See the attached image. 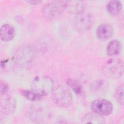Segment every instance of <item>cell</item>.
<instances>
[{
    "instance_id": "obj_1",
    "label": "cell",
    "mask_w": 124,
    "mask_h": 124,
    "mask_svg": "<svg viewBox=\"0 0 124 124\" xmlns=\"http://www.w3.org/2000/svg\"><path fill=\"white\" fill-rule=\"evenodd\" d=\"M124 62L118 58L108 60L103 65L102 72L103 75L108 78H120L124 73Z\"/></svg>"
},
{
    "instance_id": "obj_2",
    "label": "cell",
    "mask_w": 124,
    "mask_h": 124,
    "mask_svg": "<svg viewBox=\"0 0 124 124\" xmlns=\"http://www.w3.org/2000/svg\"><path fill=\"white\" fill-rule=\"evenodd\" d=\"M52 98L55 104L61 108L69 107L72 102V95L70 91L63 85H59L53 89Z\"/></svg>"
},
{
    "instance_id": "obj_3",
    "label": "cell",
    "mask_w": 124,
    "mask_h": 124,
    "mask_svg": "<svg viewBox=\"0 0 124 124\" xmlns=\"http://www.w3.org/2000/svg\"><path fill=\"white\" fill-rule=\"evenodd\" d=\"M32 90L46 96L53 90V83L50 78L46 77H39L34 79L32 83Z\"/></svg>"
},
{
    "instance_id": "obj_4",
    "label": "cell",
    "mask_w": 124,
    "mask_h": 124,
    "mask_svg": "<svg viewBox=\"0 0 124 124\" xmlns=\"http://www.w3.org/2000/svg\"><path fill=\"white\" fill-rule=\"evenodd\" d=\"M92 111L101 116L108 115L113 110V106L110 102L103 98H97L92 101L91 104Z\"/></svg>"
},
{
    "instance_id": "obj_5",
    "label": "cell",
    "mask_w": 124,
    "mask_h": 124,
    "mask_svg": "<svg viewBox=\"0 0 124 124\" xmlns=\"http://www.w3.org/2000/svg\"><path fill=\"white\" fill-rule=\"evenodd\" d=\"M93 23L92 16L88 13L82 12L77 15L74 20V28L79 31L89 30Z\"/></svg>"
},
{
    "instance_id": "obj_6",
    "label": "cell",
    "mask_w": 124,
    "mask_h": 124,
    "mask_svg": "<svg viewBox=\"0 0 124 124\" xmlns=\"http://www.w3.org/2000/svg\"><path fill=\"white\" fill-rule=\"evenodd\" d=\"M63 11L62 1H55L48 3L44 6L42 14L46 19H52L59 16Z\"/></svg>"
},
{
    "instance_id": "obj_7",
    "label": "cell",
    "mask_w": 124,
    "mask_h": 124,
    "mask_svg": "<svg viewBox=\"0 0 124 124\" xmlns=\"http://www.w3.org/2000/svg\"><path fill=\"white\" fill-rule=\"evenodd\" d=\"M0 96V107L1 111L4 114H12L15 111L16 108V100L9 95L4 94Z\"/></svg>"
},
{
    "instance_id": "obj_8",
    "label": "cell",
    "mask_w": 124,
    "mask_h": 124,
    "mask_svg": "<svg viewBox=\"0 0 124 124\" xmlns=\"http://www.w3.org/2000/svg\"><path fill=\"white\" fill-rule=\"evenodd\" d=\"M63 11L75 15H78L84 11V4L79 0L62 1Z\"/></svg>"
},
{
    "instance_id": "obj_9",
    "label": "cell",
    "mask_w": 124,
    "mask_h": 124,
    "mask_svg": "<svg viewBox=\"0 0 124 124\" xmlns=\"http://www.w3.org/2000/svg\"><path fill=\"white\" fill-rule=\"evenodd\" d=\"M113 29L111 25L104 23L99 25L96 30L97 37L100 40H105L110 38L113 35Z\"/></svg>"
},
{
    "instance_id": "obj_10",
    "label": "cell",
    "mask_w": 124,
    "mask_h": 124,
    "mask_svg": "<svg viewBox=\"0 0 124 124\" xmlns=\"http://www.w3.org/2000/svg\"><path fill=\"white\" fill-rule=\"evenodd\" d=\"M15 35V30L14 27L9 24H5L0 28V37L4 42H9L12 40Z\"/></svg>"
},
{
    "instance_id": "obj_11",
    "label": "cell",
    "mask_w": 124,
    "mask_h": 124,
    "mask_svg": "<svg viewBox=\"0 0 124 124\" xmlns=\"http://www.w3.org/2000/svg\"><path fill=\"white\" fill-rule=\"evenodd\" d=\"M122 49V43L116 40L110 41L106 48V52L109 56H114L119 54Z\"/></svg>"
},
{
    "instance_id": "obj_12",
    "label": "cell",
    "mask_w": 124,
    "mask_h": 124,
    "mask_svg": "<svg viewBox=\"0 0 124 124\" xmlns=\"http://www.w3.org/2000/svg\"><path fill=\"white\" fill-rule=\"evenodd\" d=\"M108 87V83L106 80L99 79L94 81L90 85L91 92L95 94H101L104 93Z\"/></svg>"
},
{
    "instance_id": "obj_13",
    "label": "cell",
    "mask_w": 124,
    "mask_h": 124,
    "mask_svg": "<svg viewBox=\"0 0 124 124\" xmlns=\"http://www.w3.org/2000/svg\"><path fill=\"white\" fill-rule=\"evenodd\" d=\"M106 8L107 11L110 15L116 16L122 10V4L119 0H111L108 2Z\"/></svg>"
},
{
    "instance_id": "obj_14",
    "label": "cell",
    "mask_w": 124,
    "mask_h": 124,
    "mask_svg": "<svg viewBox=\"0 0 124 124\" xmlns=\"http://www.w3.org/2000/svg\"><path fill=\"white\" fill-rule=\"evenodd\" d=\"M82 120L83 124H102L104 123V119L101 115L93 112L86 114Z\"/></svg>"
},
{
    "instance_id": "obj_15",
    "label": "cell",
    "mask_w": 124,
    "mask_h": 124,
    "mask_svg": "<svg viewBox=\"0 0 124 124\" xmlns=\"http://www.w3.org/2000/svg\"><path fill=\"white\" fill-rule=\"evenodd\" d=\"M66 83L76 94L82 97L85 96V92L83 88L78 82L73 79H68Z\"/></svg>"
},
{
    "instance_id": "obj_16",
    "label": "cell",
    "mask_w": 124,
    "mask_h": 124,
    "mask_svg": "<svg viewBox=\"0 0 124 124\" xmlns=\"http://www.w3.org/2000/svg\"><path fill=\"white\" fill-rule=\"evenodd\" d=\"M21 93L25 98L30 101H39L43 97L40 93L32 89L23 90L21 92Z\"/></svg>"
},
{
    "instance_id": "obj_17",
    "label": "cell",
    "mask_w": 124,
    "mask_h": 124,
    "mask_svg": "<svg viewBox=\"0 0 124 124\" xmlns=\"http://www.w3.org/2000/svg\"><path fill=\"white\" fill-rule=\"evenodd\" d=\"M115 97L117 102L122 105L124 104V85L119 86L115 93Z\"/></svg>"
},
{
    "instance_id": "obj_18",
    "label": "cell",
    "mask_w": 124,
    "mask_h": 124,
    "mask_svg": "<svg viewBox=\"0 0 124 124\" xmlns=\"http://www.w3.org/2000/svg\"><path fill=\"white\" fill-rule=\"evenodd\" d=\"M8 85L5 83L1 81L0 82V95L5 94L8 91Z\"/></svg>"
},
{
    "instance_id": "obj_19",
    "label": "cell",
    "mask_w": 124,
    "mask_h": 124,
    "mask_svg": "<svg viewBox=\"0 0 124 124\" xmlns=\"http://www.w3.org/2000/svg\"><path fill=\"white\" fill-rule=\"evenodd\" d=\"M27 2L31 4H40L42 1L40 0H30L27 1Z\"/></svg>"
}]
</instances>
